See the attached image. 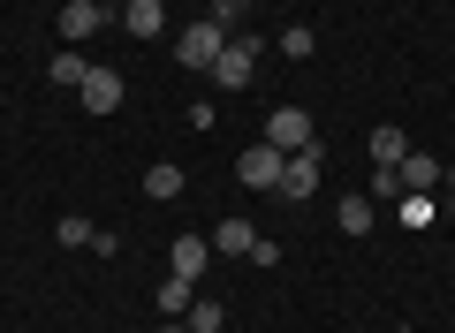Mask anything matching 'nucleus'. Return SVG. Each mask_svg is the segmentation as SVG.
Listing matches in <instances>:
<instances>
[{
  "mask_svg": "<svg viewBox=\"0 0 455 333\" xmlns=\"http://www.w3.org/2000/svg\"><path fill=\"white\" fill-rule=\"evenodd\" d=\"M92 8H107V16H122V8H130V0H92Z\"/></svg>",
  "mask_w": 455,
  "mask_h": 333,
  "instance_id": "obj_25",
  "label": "nucleus"
},
{
  "mask_svg": "<svg viewBox=\"0 0 455 333\" xmlns=\"http://www.w3.org/2000/svg\"><path fill=\"white\" fill-rule=\"evenodd\" d=\"M364 197H372V205H379V197H403V175H395V167H379V175H372V190H364Z\"/></svg>",
  "mask_w": 455,
  "mask_h": 333,
  "instance_id": "obj_22",
  "label": "nucleus"
},
{
  "mask_svg": "<svg viewBox=\"0 0 455 333\" xmlns=\"http://www.w3.org/2000/svg\"><path fill=\"white\" fill-rule=\"evenodd\" d=\"M220 46H228V31H220V23H182V31H175V61L182 68H212V61H220Z\"/></svg>",
  "mask_w": 455,
  "mask_h": 333,
  "instance_id": "obj_2",
  "label": "nucleus"
},
{
  "mask_svg": "<svg viewBox=\"0 0 455 333\" xmlns=\"http://www.w3.org/2000/svg\"><path fill=\"white\" fill-rule=\"evenodd\" d=\"M46 76L61 83V91H84V76H92V61H84L76 46H61V53H53V61H46Z\"/></svg>",
  "mask_w": 455,
  "mask_h": 333,
  "instance_id": "obj_13",
  "label": "nucleus"
},
{
  "mask_svg": "<svg viewBox=\"0 0 455 333\" xmlns=\"http://www.w3.org/2000/svg\"><path fill=\"white\" fill-rule=\"evenodd\" d=\"M205 266H212V242H205V235H175V242H167V273L205 281Z\"/></svg>",
  "mask_w": 455,
  "mask_h": 333,
  "instance_id": "obj_7",
  "label": "nucleus"
},
{
  "mask_svg": "<svg viewBox=\"0 0 455 333\" xmlns=\"http://www.w3.org/2000/svg\"><path fill=\"white\" fill-rule=\"evenodd\" d=\"M114 23H122L130 38H160V31H167V8H160V0H130Z\"/></svg>",
  "mask_w": 455,
  "mask_h": 333,
  "instance_id": "obj_10",
  "label": "nucleus"
},
{
  "mask_svg": "<svg viewBox=\"0 0 455 333\" xmlns=\"http://www.w3.org/2000/svg\"><path fill=\"white\" fill-rule=\"evenodd\" d=\"M440 190H448V197H455V159H448V175H440Z\"/></svg>",
  "mask_w": 455,
  "mask_h": 333,
  "instance_id": "obj_26",
  "label": "nucleus"
},
{
  "mask_svg": "<svg viewBox=\"0 0 455 333\" xmlns=\"http://www.w3.org/2000/svg\"><path fill=\"white\" fill-rule=\"evenodd\" d=\"M53 23H61V38H68V46H84V38H99V31H107V8H92V0H68V8H61Z\"/></svg>",
  "mask_w": 455,
  "mask_h": 333,
  "instance_id": "obj_8",
  "label": "nucleus"
},
{
  "mask_svg": "<svg viewBox=\"0 0 455 333\" xmlns=\"http://www.w3.org/2000/svg\"><path fill=\"white\" fill-rule=\"evenodd\" d=\"M395 175H403V197H433V190H440V175H448V159L410 152V159H395Z\"/></svg>",
  "mask_w": 455,
  "mask_h": 333,
  "instance_id": "obj_6",
  "label": "nucleus"
},
{
  "mask_svg": "<svg viewBox=\"0 0 455 333\" xmlns=\"http://www.w3.org/2000/svg\"><path fill=\"white\" fill-rule=\"evenodd\" d=\"M319 167H326V144H304V152L281 167V182H274V197H289V205H304L311 190H319Z\"/></svg>",
  "mask_w": 455,
  "mask_h": 333,
  "instance_id": "obj_3",
  "label": "nucleus"
},
{
  "mask_svg": "<svg viewBox=\"0 0 455 333\" xmlns=\"http://www.w3.org/2000/svg\"><path fill=\"white\" fill-rule=\"evenodd\" d=\"M182 318H190V333H228V311H220L212 296H197V303H190Z\"/></svg>",
  "mask_w": 455,
  "mask_h": 333,
  "instance_id": "obj_17",
  "label": "nucleus"
},
{
  "mask_svg": "<svg viewBox=\"0 0 455 333\" xmlns=\"http://www.w3.org/2000/svg\"><path fill=\"white\" fill-rule=\"evenodd\" d=\"M281 167H289V152H274V144L259 137L243 159H235V182H251V190H274V182H281Z\"/></svg>",
  "mask_w": 455,
  "mask_h": 333,
  "instance_id": "obj_5",
  "label": "nucleus"
},
{
  "mask_svg": "<svg viewBox=\"0 0 455 333\" xmlns=\"http://www.w3.org/2000/svg\"><path fill=\"white\" fill-rule=\"evenodd\" d=\"M372 220H379V205H372V197H341V212H334V227H341V235H372Z\"/></svg>",
  "mask_w": 455,
  "mask_h": 333,
  "instance_id": "obj_12",
  "label": "nucleus"
},
{
  "mask_svg": "<svg viewBox=\"0 0 455 333\" xmlns=\"http://www.w3.org/2000/svg\"><path fill=\"white\" fill-rule=\"evenodd\" d=\"M372 159H379V167L410 159V137H403V129H372Z\"/></svg>",
  "mask_w": 455,
  "mask_h": 333,
  "instance_id": "obj_18",
  "label": "nucleus"
},
{
  "mask_svg": "<svg viewBox=\"0 0 455 333\" xmlns=\"http://www.w3.org/2000/svg\"><path fill=\"white\" fill-rule=\"evenodd\" d=\"M53 235H61V242H68V250H92V235H99V227H92V220H84V212H68V220H61V227H53Z\"/></svg>",
  "mask_w": 455,
  "mask_h": 333,
  "instance_id": "obj_20",
  "label": "nucleus"
},
{
  "mask_svg": "<svg viewBox=\"0 0 455 333\" xmlns=\"http://www.w3.org/2000/svg\"><path fill=\"white\" fill-rule=\"evenodd\" d=\"M266 144L296 159L304 144H319V129H311V114H304V107H274V114H266Z\"/></svg>",
  "mask_w": 455,
  "mask_h": 333,
  "instance_id": "obj_4",
  "label": "nucleus"
},
{
  "mask_svg": "<svg viewBox=\"0 0 455 333\" xmlns=\"http://www.w3.org/2000/svg\"><path fill=\"white\" fill-rule=\"evenodd\" d=\"M259 46H266V38L235 31V38H228V46H220V61L205 68V76L220 83V91H251V76H259Z\"/></svg>",
  "mask_w": 455,
  "mask_h": 333,
  "instance_id": "obj_1",
  "label": "nucleus"
},
{
  "mask_svg": "<svg viewBox=\"0 0 455 333\" xmlns=\"http://www.w3.org/2000/svg\"><path fill=\"white\" fill-rule=\"evenodd\" d=\"M395 205H403V227H425V220H433V197H395Z\"/></svg>",
  "mask_w": 455,
  "mask_h": 333,
  "instance_id": "obj_21",
  "label": "nucleus"
},
{
  "mask_svg": "<svg viewBox=\"0 0 455 333\" xmlns=\"http://www.w3.org/2000/svg\"><path fill=\"white\" fill-rule=\"evenodd\" d=\"M212 23H220V31L235 38V31H243V23H251V0H212Z\"/></svg>",
  "mask_w": 455,
  "mask_h": 333,
  "instance_id": "obj_19",
  "label": "nucleus"
},
{
  "mask_svg": "<svg viewBox=\"0 0 455 333\" xmlns=\"http://www.w3.org/2000/svg\"><path fill=\"white\" fill-rule=\"evenodd\" d=\"M251 266H259V273H274V266H281V242H266V235H259V242H251Z\"/></svg>",
  "mask_w": 455,
  "mask_h": 333,
  "instance_id": "obj_23",
  "label": "nucleus"
},
{
  "mask_svg": "<svg viewBox=\"0 0 455 333\" xmlns=\"http://www.w3.org/2000/svg\"><path fill=\"white\" fill-rule=\"evenodd\" d=\"M76 99H84V114H114V107H122V76H114V68H92Z\"/></svg>",
  "mask_w": 455,
  "mask_h": 333,
  "instance_id": "obj_9",
  "label": "nucleus"
},
{
  "mask_svg": "<svg viewBox=\"0 0 455 333\" xmlns=\"http://www.w3.org/2000/svg\"><path fill=\"white\" fill-rule=\"evenodd\" d=\"M197 303V281H182V273H167V288H160V318H182Z\"/></svg>",
  "mask_w": 455,
  "mask_h": 333,
  "instance_id": "obj_15",
  "label": "nucleus"
},
{
  "mask_svg": "<svg viewBox=\"0 0 455 333\" xmlns=\"http://www.w3.org/2000/svg\"><path fill=\"white\" fill-rule=\"evenodd\" d=\"M145 197H152V205L182 197V167H167V159H160V167H145Z\"/></svg>",
  "mask_w": 455,
  "mask_h": 333,
  "instance_id": "obj_14",
  "label": "nucleus"
},
{
  "mask_svg": "<svg viewBox=\"0 0 455 333\" xmlns=\"http://www.w3.org/2000/svg\"><path fill=\"white\" fill-rule=\"evenodd\" d=\"M160 333H190V318H160Z\"/></svg>",
  "mask_w": 455,
  "mask_h": 333,
  "instance_id": "obj_24",
  "label": "nucleus"
},
{
  "mask_svg": "<svg viewBox=\"0 0 455 333\" xmlns=\"http://www.w3.org/2000/svg\"><path fill=\"white\" fill-rule=\"evenodd\" d=\"M212 258H251V242H259V227H251V220H220V227H212Z\"/></svg>",
  "mask_w": 455,
  "mask_h": 333,
  "instance_id": "obj_11",
  "label": "nucleus"
},
{
  "mask_svg": "<svg viewBox=\"0 0 455 333\" xmlns=\"http://www.w3.org/2000/svg\"><path fill=\"white\" fill-rule=\"evenodd\" d=\"M274 46L289 53V61H311V53H319V31H311V23H289V31H281Z\"/></svg>",
  "mask_w": 455,
  "mask_h": 333,
  "instance_id": "obj_16",
  "label": "nucleus"
}]
</instances>
